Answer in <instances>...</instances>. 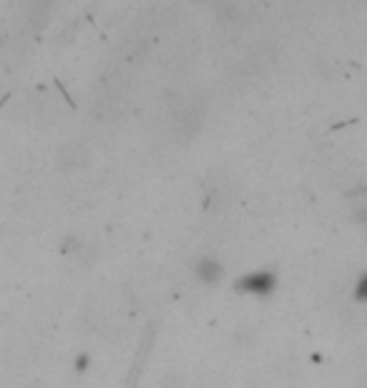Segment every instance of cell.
I'll list each match as a JSON object with an SVG mask.
<instances>
[{
	"instance_id": "6da1fadb",
	"label": "cell",
	"mask_w": 367,
	"mask_h": 388,
	"mask_svg": "<svg viewBox=\"0 0 367 388\" xmlns=\"http://www.w3.org/2000/svg\"><path fill=\"white\" fill-rule=\"evenodd\" d=\"M275 288V275L272 273H255L247 275L239 280V290L244 293H255V295H269Z\"/></svg>"
},
{
	"instance_id": "7a4b0ae2",
	"label": "cell",
	"mask_w": 367,
	"mask_h": 388,
	"mask_svg": "<svg viewBox=\"0 0 367 388\" xmlns=\"http://www.w3.org/2000/svg\"><path fill=\"white\" fill-rule=\"evenodd\" d=\"M154 336H156V323H151L148 325V331L143 333L141 348H139V353H136L134 368H131V374H128V386H134V383L139 381V374H141V368H143V358H148V351H151V345H154Z\"/></svg>"
},
{
	"instance_id": "3957f363",
	"label": "cell",
	"mask_w": 367,
	"mask_h": 388,
	"mask_svg": "<svg viewBox=\"0 0 367 388\" xmlns=\"http://www.w3.org/2000/svg\"><path fill=\"white\" fill-rule=\"evenodd\" d=\"M88 162V149L83 144H68L61 151V166L63 169H78Z\"/></svg>"
},
{
	"instance_id": "277c9868",
	"label": "cell",
	"mask_w": 367,
	"mask_h": 388,
	"mask_svg": "<svg viewBox=\"0 0 367 388\" xmlns=\"http://www.w3.org/2000/svg\"><path fill=\"white\" fill-rule=\"evenodd\" d=\"M199 278L204 282H217L221 278V265L217 260H201L199 262Z\"/></svg>"
},
{
	"instance_id": "5b68a950",
	"label": "cell",
	"mask_w": 367,
	"mask_h": 388,
	"mask_svg": "<svg viewBox=\"0 0 367 388\" xmlns=\"http://www.w3.org/2000/svg\"><path fill=\"white\" fill-rule=\"evenodd\" d=\"M357 298H365V278H360V288H357Z\"/></svg>"
}]
</instances>
